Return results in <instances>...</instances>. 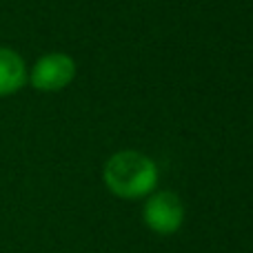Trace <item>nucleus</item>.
Masks as SVG:
<instances>
[{"label": "nucleus", "instance_id": "obj_2", "mask_svg": "<svg viewBox=\"0 0 253 253\" xmlns=\"http://www.w3.org/2000/svg\"><path fill=\"white\" fill-rule=\"evenodd\" d=\"M184 205L173 191L153 193L144 205V224L160 236H171L182 227Z\"/></svg>", "mask_w": 253, "mask_h": 253}, {"label": "nucleus", "instance_id": "obj_4", "mask_svg": "<svg viewBox=\"0 0 253 253\" xmlns=\"http://www.w3.org/2000/svg\"><path fill=\"white\" fill-rule=\"evenodd\" d=\"M27 83L25 60L13 49L0 47V98L20 91Z\"/></svg>", "mask_w": 253, "mask_h": 253}, {"label": "nucleus", "instance_id": "obj_3", "mask_svg": "<svg viewBox=\"0 0 253 253\" xmlns=\"http://www.w3.org/2000/svg\"><path fill=\"white\" fill-rule=\"evenodd\" d=\"M76 76V62L71 56L60 51H53L42 56L34 65L29 74V83L34 84L38 91H60L74 80Z\"/></svg>", "mask_w": 253, "mask_h": 253}, {"label": "nucleus", "instance_id": "obj_1", "mask_svg": "<svg viewBox=\"0 0 253 253\" xmlns=\"http://www.w3.org/2000/svg\"><path fill=\"white\" fill-rule=\"evenodd\" d=\"M105 184L111 193L125 200L142 198L156 189L158 182V169L140 151H118L105 162L102 171Z\"/></svg>", "mask_w": 253, "mask_h": 253}]
</instances>
